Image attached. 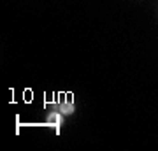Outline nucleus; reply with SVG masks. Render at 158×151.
<instances>
[{"instance_id": "obj_1", "label": "nucleus", "mask_w": 158, "mask_h": 151, "mask_svg": "<svg viewBox=\"0 0 158 151\" xmlns=\"http://www.w3.org/2000/svg\"><path fill=\"white\" fill-rule=\"evenodd\" d=\"M62 123H63L62 114H58V112H51L49 116H48V125H51V127L60 128V125H62Z\"/></svg>"}, {"instance_id": "obj_2", "label": "nucleus", "mask_w": 158, "mask_h": 151, "mask_svg": "<svg viewBox=\"0 0 158 151\" xmlns=\"http://www.w3.org/2000/svg\"><path fill=\"white\" fill-rule=\"evenodd\" d=\"M60 111H62L63 114H72L74 112V104L72 102H63L62 106H60Z\"/></svg>"}]
</instances>
